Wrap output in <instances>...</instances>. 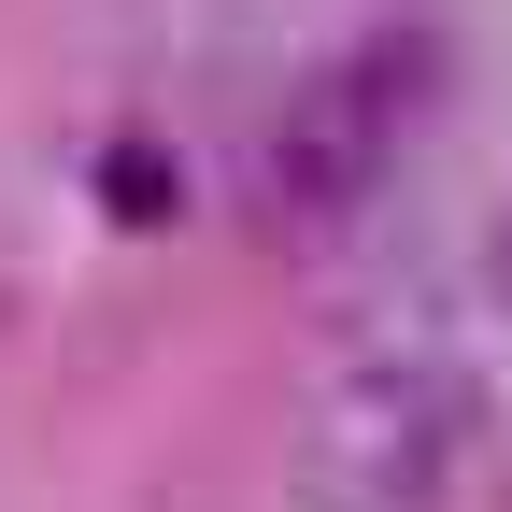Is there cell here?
I'll use <instances>...</instances> for the list:
<instances>
[{
	"instance_id": "6da1fadb",
	"label": "cell",
	"mask_w": 512,
	"mask_h": 512,
	"mask_svg": "<svg viewBox=\"0 0 512 512\" xmlns=\"http://www.w3.org/2000/svg\"><path fill=\"white\" fill-rule=\"evenodd\" d=\"M456 441H470V399H456L441 370H356L342 413L313 427V498H342V512H413L441 470H456Z\"/></svg>"
},
{
	"instance_id": "3957f363",
	"label": "cell",
	"mask_w": 512,
	"mask_h": 512,
	"mask_svg": "<svg viewBox=\"0 0 512 512\" xmlns=\"http://www.w3.org/2000/svg\"><path fill=\"white\" fill-rule=\"evenodd\" d=\"M114 214H171V171H157L143 143H128V157H114Z\"/></svg>"
},
{
	"instance_id": "7a4b0ae2",
	"label": "cell",
	"mask_w": 512,
	"mask_h": 512,
	"mask_svg": "<svg viewBox=\"0 0 512 512\" xmlns=\"http://www.w3.org/2000/svg\"><path fill=\"white\" fill-rule=\"evenodd\" d=\"M413 100H427V43H370V57H342L328 86L285 100V185H299V200H356V185L384 171V143H399Z\"/></svg>"
}]
</instances>
